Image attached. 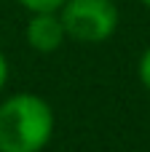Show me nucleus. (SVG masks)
Masks as SVG:
<instances>
[{"mask_svg":"<svg viewBox=\"0 0 150 152\" xmlns=\"http://www.w3.org/2000/svg\"><path fill=\"white\" fill-rule=\"evenodd\" d=\"M54 136V110L38 94L0 102V152H40Z\"/></svg>","mask_w":150,"mask_h":152,"instance_id":"1","label":"nucleus"},{"mask_svg":"<svg viewBox=\"0 0 150 152\" xmlns=\"http://www.w3.org/2000/svg\"><path fill=\"white\" fill-rule=\"evenodd\" d=\"M59 19L67 37L78 43H105L118 29V5L113 0H64Z\"/></svg>","mask_w":150,"mask_h":152,"instance_id":"2","label":"nucleus"},{"mask_svg":"<svg viewBox=\"0 0 150 152\" xmlns=\"http://www.w3.org/2000/svg\"><path fill=\"white\" fill-rule=\"evenodd\" d=\"M27 43L32 51L38 53H54L62 48L64 43V27L59 19V11H43V13H32L27 21Z\"/></svg>","mask_w":150,"mask_h":152,"instance_id":"3","label":"nucleus"},{"mask_svg":"<svg viewBox=\"0 0 150 152\" xmlns=\"http://www.w3.org/2000/svg\"><path fill=\"white\" fill-rule=\"evenodd\" d=\"M21 8H27L30 13H43V11H59L64 5V0H16Z\"/></svg>","mask_w":150,"mask_h":152,"instance_id":"4","label":"nucleus"},{"mask_svg":"<svg viewBox=\"0 0 150 152\" xmlns=\"http://www.w3.org/2000/svg\"><path fill=\"white\" fill-rule=\"evenodd\" d=\"M137 75H140V83L150 91V48H145V53L140 56V67H137Z\"/></svg>","mask_w":150,"mask_h":152,"instance_id":"5","label":"nucleus"},{"mask_svg":"<svg viewBox=\"0 0 150 152\" xmlns=\"http://www.w3.org/2000/svg\"><path fill=\"white\" fill-rule=\"evenodd\" d=\"M5 83H8V59H5V53L0 51V91L5 88Z\"/></svg>","mask_w":150,"mask_h":152,"instance_id":"6","label":"nucleus"},{"mask_svg":"<svg viewBox=\"0 0 150 152\" xmlns=\"http://www.w3.org/2000/svg\"><path fill=\"white\" fill-rule=\"evenodd\" d=\"M140 3H142V5H148V8H150V0H140Z\"/></svg>","mask_w":150,"mask_h":152,"instance_id":"7","label":"nucleus"}]
</instances>
